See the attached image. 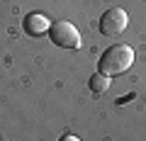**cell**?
<instances>
[{"mask_svg": "<svg viewBox=\"0 0 146 141\" xmlns=\"http://www.w3.org/2000/svg\"><path fill=\"white\" fill-rule=\"evenodd\" d=\"M58 141H80V139H78V136H73V134H63Z\"/></svg>", "mask_w": 146, "mask_h": 141, "instance_id": "cell-6", "label": "cell"}, {"mask_svg": "<svg viewBox=\"0 0 146 141\" xmlns=\"http://www.w3.org/2000/svg\"><path fill=\"white\" fill-rule=\"evenodd\" d=\"M49 39H51L56 46H61V49H71V51L80 49V44H83V39H80V32L76 29L71 22H66V20L54 22V24L49 27Z\"/></svg>", "mask_w": 146, "mask_h": 141, "instance_id": "cell-2", "label": "cell"}, {"mask_svg": "<svg viewBox=\"0 0 146 141\" xmlns=\"http://www.w3.org/2000/svg\"><path fill=\"white\" fill-rule=\"evenodd\" d=\"M127 22H129V17H127V12L122 10V7H110V10L102 12V17H100V34H105V37L122 34V32L127 29Z\"/></svg>", "mask_w": 146, "mask_h": 141, "instance_id": "cell-3", "label": "cell"}, {"mask_svg": "<svg viewBox=\"0 0 146 141\" xmlns=\"http://www.w3.org/2000/svg\"><path fill=\"white\" fill-rule=\"evenodd\" d=\"M131 63H134V51H131V46H127V44H115V46H110V49L102 51V56H100V61H98V71L102 75H107V78H112V75L127 73L131 68Z\"/></svg>", "mask_w": 146, "mask_h": 141, "instance_id": "cell-1", "label": "cell"}, {"mask_svg": "<svg viewBox=\"0 0 146 141\" xmlns=\"http://www.w3.org/2000/svg\"><path fill=\"white\" fill-rule=\"evenodd\" d=\"M49 20L44 15H39V12H29V15L25 17V32L29 34V37H42V34H49Z\"/></svg>", "mask_w": 146, "mask_h": 141, "instance_id": "cell-4", "label": "cell"}, {"mask_svg": "<svg viewBox=\"0 0 146 141\" xmlns=\"http://www.w3.org/2000/svg\"><path fill=\"white\" fill-rule=\"evenodd\" d=\"M90 90H93L95 95H102V93H107L110 90V78L107 75H102V73H95L93 78H90Z\"/></svg>", "mask_w": 146, "mask_h": 141, "instance_id": "cell-5", "label": "cell"}]
</instances>
